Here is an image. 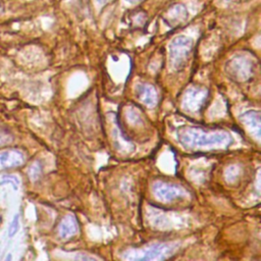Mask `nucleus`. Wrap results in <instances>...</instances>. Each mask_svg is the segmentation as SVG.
Returning <instances> with one entry per match:
<instances>
[{
    "instance_id": "f257e3e1",
    "label": "nucleus",
    "mask_w": 261,
    "mask_h": 261,
    "mask_svg": "<svg viewBox=\"0 0 261 261\" xmlns=\"http://www.w3.org/2000/svg\"><path fill=\"white\" fill-rule=\"evenodd\" d=\"M179 141L188 148L208 146H226L230 143L231 136L224 131L205 130L201 128H186L179 132Z\"/></svg>"
},
{
    "instance_id": "f03ea898",
    "label": "nucleus",
    "mask_w": 261,
    "mask_h": 261,
    "mask_svg": "<svg viewBox=\"0 0 261 261\" xmlns=\"http://www.w3.org/2000/svg\"><path fill=\"white\" fill-rule=\"evenodd\" d=\"M193 41L187 36L176 37L170 45V63L171 66L176 69H182L185 67L189 60L190 54L192 52Z\"/></svg>"
},
{
    "instance_id": "7ed1b4c3",
    "label": "nucleus",
    "mask_w": 261,
    "mask_h": 261,
    "mask_svg": "<svg viewBox=\"0 0 261 261\" xmlns=\"http://www.w3.org/2000/svg\"><path fill=\"white\" fill-rule=\"evenodd\" d=\"M175 252V246L172 244L153 245L147 249L139 251H130L126 253L125 258L130 260H158L167 259Z\"/></svg>"
},
{
    "instance_id": "20e7f679",
    "label": "nucleus",
    "mask_w": 261,
    "mask_h": 261,
    "mask_svg": "<svg viewBox=\"0 0 261 261\" xmlns=\"http://www.w3.org/2000/svg\"><path fill=\"white\" fill-rule=\"evenodd\" d=\"M153 193L161 201H174L177 199L185 198L187 192L185 190L176 184L167 182H156L153 185Z\"/></svg>"
},
{
    "instance_id": "39448f33",
    "label": "nucleus",
    "mask_w": 261,
    "mask_h": 261,
    "mask_svg": "<svg viewBox=\"0 0 261 261\" xmlns=\"http://www.w3.org/2000/svg\"><path fill=\"white\" fill-rule=\"evenodd\" d=\"M228 67H229L230 75L233 76L235 79L246 81L251 77L252 63L249 59L243 56L234 57L228 63Z\"/></svg>"
},
{
    "instance_id": "423d86ee",
    "label": "nucleus",
    "mask_w": 261,
    "mask_h": 261,
    "mask_svg": "<svg viewBox=\"0 0 261 261\" xmlns=\"http://www.w3.org/2000/svg\"><path fill=\"white\" fill-rule=\"evenodd\" d=\"M207 98V91L202 88L189 89L183 99V106L186 109L199 110Z\"/></svg>"
},
{
    "instance_id": "0eeeda50",
    "label": "nucleus",
    "mask_w": 261,
    "mask_h": 261,
    "mask_svg": "<svg viewBox=\"0 0 261 261\" xmlns=\"http://www.w3.org/2000/svg\"><path fill=\"white\" fill-rule=\"evenodd\" d=\"M189 17V12L185 5L177 3L171 6L163 15V20L169 27H178L184 23Z\"/></svg>"
},
{
    "instance_id": "6e6552de",
    "label": "nucleus",
    "mask_w": 261,
    "mask_h": 261,
    "mask_svg": "<svg viewBox=\"0 0 261 261\" xmlns=\"http://www.w3.org/2000/svg\"><path fill=\"white\" fill-rule=\"evenodd\" d=\"M25 161L23 154L18 150H4L0 151V171L16 168Z\"/></svg>"
},
{
    "instance_id": "1a4fd4ad",
    "label": "nucleus",
    "mask_w": 261,
    "mask_h": 261,
    "mask_svg": "<svg viewBox=\"0 0 261 261\" xmlns=\"http://www.w3.org/2000/svg\"><path fill=\"white\" fill-rule=\"evenodd\" d=\"M136 94L137 97L149 107H153L157 102V92L152 85L139 84L136 88Z\"/></svg>"
},
{
    "instance_id": "9d476101",
    "label": "nucleus",
    "mask_w": 261,
    "mask_h": 261,
    "mask_svg": "<svg viewBox=\"0 0 261 261\" xmlns=\"http://www.w3.org/2000/svg\"><path fill=\"white\" fill-rule=\"evenodd\" d=\"M58 232L61 238H68V237L75 235L78 232V224L74 217L67 216L59 224Z\"/></svg>"
},
{
    "instance_id": "9b49d317",
    "label": "nucleus",
    "mask_w": 261,
    "mask_h": 261,
    "mask_svg": "<svg viewBox=\"0 0 261 261\" xmlns=\"http://www.w3.org/2000/svg\"><path fill=\"white\" fill-rule=\"evenodd\" d=\"M242 120L252 132L255 133L256 137H260V115L256 111H248L242 115Z\"/></svg>"
},
{
    "instance_id": "f8f14e48",
    "label": "nucleus",
    "mask_w": 261,
    "mask_h": 261,
    "mask_svg": "<svg viewBox=\"0 0 261 261\" xmlns=\"http://www.w3.org/2000/svg\"><path fill=\"white\" fill-rule=\"evenodd\" d=\"M18 229H19V216L16 215V216H14V218H13V220L10 223L9 228H8V237H9V238H12V237H14V235L18 232Z\"/></svg>"
},
{
    "instance_id": "ddd939ff",
    "label": "nucleus",
    "mask_w": 261,
    "mask_h": 261,
    "mask_svg": "<svg viewBox=\"0 0 261 261\" xmlns=\"http://www.w3.org/2000/svg\"><path fill=\"white\" fill-rule=\"evenodd\" d=\"M41 165L38 162H35L34 164L31 165V168L29 170V176L33 181H36L40 175H41Z\"/></svg>"
},
{
    "instance_id": "4468645a",
    "label": "nucleus",
    "mask_w": 261,
    "mask_h": 261,
    "mask_svg": "<svg viewBox=\"0 0 261 261\" xmlns=\"http://www.w3.org/2000/svg\"><path fill=\"white\" fill-rule=\"evenodd\" d=\"M8 183L11 184L14 187L15 190L17 189L18 184H19L17 178H15V177H12V176H5V177H3L1 184H8Z\"/></svg>"
},
{
    "instance_id": "2eb2a0df",
    "label": "nucleus",
    "mask_w": 261,
    "mask_h": 261,
    "mask_svg": "<svg viewBox=\"0 0 261 261\" xmlns=\"http://www.w3.org/2000/svg\"><path fill=\"white\" fill-rule=\"evenodd\" d=\"M10 140L11 139H10V137L8 135H6L5 133L0 131V145H3V144L8 143Z\"/></svg>"
},
{
    "instance_id": "dca6fc26",
    "label": "nucleus",
    "mask_w": 261,
    "mask_h": 261,
    "mask_svg": "<svg viewBox=\"0 0 261 261\" xmlns=\"http://www.w3.org/2000/svg\"><path fill=\"white\" fill-rule=\"evenodd\" d=\"M127 1L130 3H138V2L142 1V0H127Z\"/></svg>"
},
{
    "instance_id": "f3484780",
    "label": "nucleus",
    "mask_w": 261,
    "mask_h": 261,
    "mask_svg": "<svg viewBox=\"0 0 261 261\" xmlns=\"http://www.w3.org/2000/svg\"><path fill=\"white\" fill-rule=\"evenodd\" d=\"M97 1H98L99 3H101V4H104V3L108 2V1H110V0H97Z\"/></svg>"
}]
</instances>
